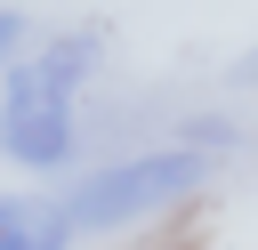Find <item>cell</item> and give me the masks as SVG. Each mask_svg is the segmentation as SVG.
<instances>
[{
	"label": "cell",
	"instance_id": "1",
	"mask_svg": "<svg viewBox=\"0 0 258 250\" xmlns=\"http://www.w3.org/2000/svg\"><path fill=\"white\" fill-rule=\"evenodd\" d=\"M202 177H210V153H194V145L185 153H129V161L81 177L56 210H64L73 234H105V226H129V218H153V210L185 202Z\"/></svg>",
	"mask_w": 258,
	"mask_h": 250
},
{
	"label": "cell",
	"instance_id": "2",
	"mask_svg": "<svg viewBox=\"0 0 258 250\" xmlns=\"http://www.w3.org/2000/svg\"><path fill=\"white\" fill-rule=\"evenodd\" d=\"M0 145H8L24 169H56V161H73V89L48 81L40 56L16 65L8 89H0Z\"/></svg>",
	"mask_w": 258,
	"mask_h": 250
},
{
	"label": "cell",
	"instance_id": "3",
	"mask_svg": "<svg viewBox=\"0 0 258 250\" xmlns=\"http://www.w3.org/2000/svg\"><path fill=\"white\" fill-rule=\"evenodd\" d=\"M64 242H73L64 210H40V202L0 194V250H64Z\"/></svg>",
	"mask_w": 258,
	"mask_h": 250
},
{
	"label": "cell",
	"instance_id": "4",
	"mask_svg": "<svg viewBox=\"0 0 258 250\" xmlns=\"http://www.w3.org/2000/svg\"><path fill=\"white\" fill-rule=\"evenodd\" d=\"M89 65H97V32H73V40H48V48H40V73L64 81V89H81Z\"/></svg>",
	"mask_w": 258,
	"mask_h": 250
},
{
	"label": "cell",
	"instance_id": "5",
	"mask_svg": "<svg viewBox=\"0 0 258 250\" xmlns=\"http://www.w3.org/2000/svg\"><path fill=\"white\" fill-rule=\"evenodd\" d=\"M16 32H24V24H16V16H8V8H0V56H8V48H16Z\"/></svg>",
	"mask_w": 258,
	"mask_h": 250
},
{
	"label": "cell",
	"instance_id": "6",
	"mask_svg": "<svg viewBox=\"0 0 258 250\" xmlns=\"http://www.w3.org/2000/svg\"><path fill=\"white\" fill-rule=\"evenodd\" d=\"M250 81H258V56H250Z\"/></svg>",
	"mask_w": 258,
	"mask_h": 250
},
{
	"label": "cell",
	"instance_id": "7",
	"mask_svg": "<svg viewBox=\"0 0 258 250\" xmlns=\"http://www.w3.org/2000/svg\"><path fill=\"white\" fill-rule=\"evenodd\" d=\"M177 250H185V242H177Z\"/></svg>",
	"mask_w": 258,
	"mask_h": 250
}]
</instances>
